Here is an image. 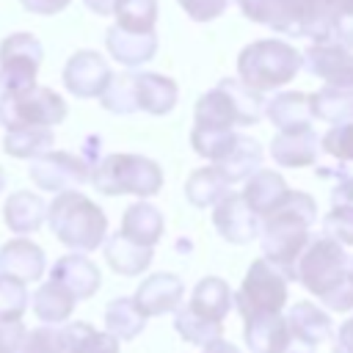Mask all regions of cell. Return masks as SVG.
Listing matches in <instances>:
<instances>
[{"label": "cell", "mask_w": 353, "mask_h": 353, "mask_svg": "<svg viewBox=\"0 0 353 353\" xmlns=\"http://www.w3.org/2000/svg\"><path fill=\"white\" fill-rule=\"evenodd\" d=\"M28 328L22 325V320L17 323H0V353H19L22 342H25Z\"/></svg>", "instance_id": "cell-47"}, {"label": "cell", "mask_w": 353, "mask_h": 353, "mask_svg": "<svg viewBox=\"0 0 353 353\" xmlns=\"http://www.w3.org/2000/svg\"><path fill=\"white\" fill-rule=\"evenodd\" d=\"M234 141H237V132L234 130H210V127H196L193 124V132H190V146L201 157L212 160V165L218 160H223V154L232 149Z\"/></svg>", "instance_id": "cell-40"}, {"label": "cell", "mask_w": 353, "mask_h": 353, "mask_svg": "<svg viewBox=\"0 0 353 353\" xmlns=\"http://www.w3.org/2000/svg\"><path fill=\"white\" fill-rule=\"evenodd\" d=\"M317 149H320V138L314 127L295 130V132H279L270 141V157L281 168H306L317 163Z\"/></svg>", "instance_id": "cell-18"}, {"label": "cell", "mask_w": 353, "mask_h": 353, "mask_svg": "<svg viewBox=\"0 0 353 353\" xmlns=\"http://www.w3.org/2000/svg\"><path fill=\"white\" fill-rule=\"evenodd\" d=\"M350 270L353 268L347 251L336 240L314 234L295 262V281H301V287L309 290L314 298H325L339 281L347 279Z\"/></svg>", "instance_id": "cell-7"}, {"label": "cell", "mask_w": 353, "mask_h": 353, "mask_svg": "<svg viewBox=\"0 0 353 353\" xmlns=\"http://www.w3.org/2000/svg\"><path fill=\"white\" fill-rule=\"evenodd\" d=\"M83 3H85L88 11H94V14H99V17L113 14V6H116V0H83Z\"/></svg>", "instance_id": "cell-51"}, {"label": "cell", "mask_w": 353, "mask_h": 353, "mask_svg": "<svg viewBox=\"0 0 353 353\" xmlns=\"http://www.w3.org/2000/svg\"><path fill=\"white\" fill-rule=\"evenodd\" d=\"M63 336V353H119L121 342H116L110 334L97 331L91 323H66L61 325Z\"/></svg>", "instance_id": "cell-32"}, {"label": "cell", "mask_w": 353, "mask_h": 353, "mask_svg": "<svg viewBox=\"0 0 353 353\" xmlns=\"http://www.w3.org/2000/svg\"><path fill=\"white\" fill-rule=\"evenodd\" d=\"M232 185L226 182V176L215 168V165H204V168H196L190 176H188V182H185V196H188V201L193 204V207H215L226 193H232L229 190Z\"/></svg>", "instance_id": "cell-33"}, {"label": "cell", "mask_w": 353, "mask_h": 353, "mask_svg": "<svg viewBox=\"0 0 353 353\" xmlns=\"http://www.w3.org/2000/svg\"><path fill=\"white\" fill-rule=\"evenodd\" d=\"M287 193H290V188H287L284 176L270 168H259L254 176L245 179V188H243V199L259 215V221L268 218L273 210H279L284 204Z\"/></svg>", "instance_id": "cell-20"}, {"label": "cell", "mask_w": 353, "mask_h": 353, "mask_svg": "<svg viewBox=\"0 0 353 353\" xmlns=\"http://www.w3.org/2000/svg\"><path fill=\"white\" fill-rule=\"evenodd\" d=\"M50 281L61 284L74 301H88L97 295L102 273L85 254H66L50 268Z\"/></svg>", "instance_id": "cell-14"}, {"label": "cell", "mask_w": 353, "mask_h": 353, "mask_svg": "<svg viewBox=\"0 0 353 353\" xmlns=\"http://www.w3.org/2000/svg\"><path fill=\"white\" fill-rule=\"evenodd\" d=\"M25 11L30 14H41V17H52V14H61L72 0H19Z\"/></svg>", "instance_id": "cell-49"}, {"label": "cell", "mask_w": 353, "mask_h": 353, "mask_svg": "<svg viewBox=\"0 0 353 353\" xmlns=\"http://www.w3.org/2000/svg\"><path fill=\"white\" fill-rule=\"evenodd\" d=\"M328 44H339L345 50H353V0H339Z\"/></svg>", "instance_id": "cell-45"}, {"label": "cell", "mask_w": 353, "mask_h": 353, "mask_svg": "<svg viewBox=\"0 0 353 353\" xmlns=\"http://www.w3.org/2000/svg\"><path fill=\"white\" fill-rule=\"evenodd\" d=\"M102 196H121L132 193L149 199L163 188V168L143 154H127V152H113L105 154L88 179Z\"/></svg>", "instance_id": "cell-5"}, {"label": "cell", "mask_w": 353, "mask_h": 353, "mask_svg": "<svg viewBox=\"0 0 353 353\" xmlns=\"http://www.w3.org/2000/svg\"><path fill=\"white\" fill-rule=\"evenodd\" d=\"M52 141L55 135L47 127H14V130H6L3 149L19 160H36L52 149Z\"/></svg>", "instance_id": "cell-34"}, {"label": "cell", "mask_w": 353, "mask_h": 353, "mask_svg": "<svg viewBox=\"0 0 353 353\" xmlns=\"http://www.w3.org/2000/svg\"><path fill=\"white\" fill-rule=\"evenodd\" d=\"M301 69V52L281 39H259L240 50L237 74L240 83L256 94L287 85Z\"/></svg>", "instance_id": "cell-4"}, {"label": "cell", "mask_w": 353, "mask_h": 353, "mask_svg": "<svg viewBox=\"0 0 353 353\" xmlns=\"http://www.w3.org/2000/svg\"><path fill=\"white\" fill-rule=\"evenodd\" d=\"M47 223L52 234L74 254L97 251L108 237V215L80 190L55 193V199L47 204Z\"/></svg>", "instance_id": "cell-2"}, {"label": "cell", "mask_w": 353, "mask_h": 353, "mask_svg": "<svg viewBox=\"0 0 353 353\" xmlns=\"http://www.w3.org/2000/svg\"><path fill=\"white\" fill-rule=\"evenodd\" d=\"M182 298H185V284L174 273H152V276H146L138 284L135 295H132L138 312L146 320L168 314V312H176L182 306Z\"/></svg>", "instance_id": "cell-12"}, {"label": "cell", "mask_w": 353, "mask_h": 353, "mask_svg": "<svg viewBox=\"0 0 353 353\" xmlns=\"http://www.w3.org/2000/svg\"><path fill=\"white\" fill-rule=\"evenodd\" d=\"M212 226L215 232L232 243V245H245L259 237V215L245 204L243 193H226L215 207H212Z\"/></svg>", "instance_id": "cell-10"}, {"label": "cell", "mask_w": 353, "mask_h": 353, "mask_svg": "<svg viewBox=\"0 0 353 353\" xmlns=\"http://www.w3.org/2000/svg\"><path fill=\"white\" fill-rule=\"evenodd\" d=\"M262 116H265L262 94L251 91L234 77H223L196 102L193 124L210 130H234V127H251Z\"/></svg>", "instance_id": "cell-3"}, {"label": "cell", "mask_w": 353, "mask_h": 353, "mask_svg": "<svg viewBox=\"0 0 353 353\" xmlns=\"http://www.w3.org/2000/svg\"><path fill=\"white\" fill-rule=\"evenodd\" d=\"M102 251H105V262H108L110 270L119 273V276H141L143 270H149L152 256H154V248L135 245V243L127 240L121 232L105 237Z\"/></svg>", "instance_id": "cell-26"}, {"label": "cell", "mask_w": 353, "mask_h": 353, "mask_svg": "<svg viewBox=\"0 0 353 353\" xmlns=\"http://www.w3.org/2000/svg\"><path fill=\"white\" fill-rule=\"evenodd\" d=\"M99 102L110 113H135L138 110V102H135V72L110 74L105 91L99 94Z\"/></svg>", "instance_id": "cell-39"}, {"label": "cell", "mask_w": 353, "mask_h": 353, "mask_svg": "<svg viewBox=\"0 0 353 353\" xmlns=\"http://www.w3.org/2000/svg\"><path fill=\"white\" fill-rule=\"evenodd\" d=\"M185 306L193 314H199V317H204L210 323L223 325L226 314L232 312V287L221 276H204L193 287V292H190V298H188Z\"/></svg>", "instance_id": "cell-19"}, {"label": "cell", "mask_w": 353, "mask_h": 353, "mask_svg": "<svg viewBox=\"0 0 353 353\" xmlns=\"http://www.w3.org/2000/svg\"><path fill=\"white\" fill-rule=\"evenodd\" d=\"M66 102L47 85H36L22 97L0 99V124L6 130L14 127H55L66 119Z\"/></svg>", "instance_id": "cell-8"}, {"label": "cell", "mask_w": 353, "mask_h": 353, "mask_svg": "<svg viewBox=\"0 0 353 353\" xmlns=\"http://www.w3.org/2000/svg\"><path fill=\"white\" fill-rule=\"evenodd\" d=\"M331 207H350L353 210V174L347 171L345 176L336 179L331 188Z\"/></svg>", "instance_id": "cell-48"}, {"label": "cell", "mask_w": 353, "mask_h": 353, "mask_svg": "<svg viewBox=\"0 0 353 353\" xmlns=\"http://www.w3.org/2000/svg\"><path fill=\"white\" fill-rule=\"evenodd\" d=\"M74 298L55 281H44L39 284V290L33 292V314L44 323V325H52V328H61L66 325V320L72 317L74 312Z\"/></svg>", "instance_id": "cell-30"}, {"label": "cell", "mask_w": 353, "mask_h": 353, "mask_svg": "<svg viewBox=\"0 0 353 353\" xmlns=\"http://www.w3.org/2000/svg\"><path fill=\"white\" fill-rule=\"evenodd\" d=\"M174 331H176L185 342H190V345H196V347H201V350H204L207 345L223 339V325L210 323V320L193 314L188 306H179V309L174 312Z\"/></svg>", "instance_id": "cell-37"}, {"label": "cell", "mask_w": 353, "mask_h": 353, "mask_svg": "<svg viewBox=\"0 0 353 353\" xmlns=\"http://www.w3.org/2000/svg\"><path fill=\"white\" fill-rule=\"evenodd\" d=\"M323 234L336 240L342 248L353 245V210L350 207H331L323 218Z\"/></svg>", "instance_id": "cell-42"}, {"label": "cell", "mask_w": 353, "mask_h": 353, "mask_svg": "<svg viewBox=\"0 0 353 353\" xmlns=\"http://www.w3.org/2000/svg\"><path fill=\"white\" fill-rule=\"evenodd\" d=\"M163 229H165V221H163V212L152 204V201H135L124 210L121 215V234L127 240H132L135 245H143V248H154V243L163 237Z\"/></svg>", "instance_id": "cell-24"}, {"label": "cell", "mask_w": 353, "mask_h": 353, "mask_svg": "<svg viewBox=\"0 0 353 353\" xmlns=\"http://www.w3.org/2000/svg\"><path fill=\"white\" fill-rule=\"evenodd\" d=\"M41 61H44V50L33 33H11L0 41V66L39 69Z\"/></svg>", "instance_id": "cell-36"}, {"label": "cell", "mask_w": 353, "mask_h": 353, "mask_svg": "<svg viewBox=\"0 0 353 353\" xmlns=\"http://www.w3.org/2000/svg\"><path fill=\"white\" fill-rule=\"evenodd\" d=\"M116 28L130 33H154L157 0H116L113 6Z\"/></svg>", "instance_id": "cell-38"}, {"label": "cell", "mask_w": 353, "mask_h": 353, "mask_svg": "<svg viewBox=\"0 0 353 353\" xmlns=\"http://www.w3.org/2000/svg\"><path fill=\"white\" fill-rule=\"evenodd\" d=\"M3 221L14 234L25 237V234L41 229V223L47 221V204L39 193L17 190L3 204Z\"/></svg>", "instance_id": "cell-23"}, {"label": "cell", "mask_w": 353, "mask_h": 353, "mask_svg": "<svg viewBox=\"0 0 353 353\" xmlns=\"http://www.w3.org/2000/svg\"><path fill=\"white\" fill-rule=\"evenodd\" d=\"M301 66L325 80V85H353V50L339 44H309L301 55Z\"/></svg>", "instance_id": "cell-13"}, {"label": "cell", "mask_w": 353, "mask_h": 353, "mask_svg": "<svg viewBox=\"0 0 353 353\" xmlns=\"http://www.w3.org/2000/svg\"><path fill=\"white\" fill-rule=\"evenodd\" d=\"M334 353H353V317H347L334 334Z\"/></svg>", "instance_id": "cell-50"}, {"label": "cell", "mask_w": 353, "mask_h": 353, "mask_svg": "<svg viewBox=\"0 0 353 353\" xmlns=\"http://www.w3.org/2000/svg\"><path fill=\"white\" fill-rule=\"evenodd\" d=\"M350 268H353V259H350Z\"/></svg>", "instance_id": "cell-54"}, {"label": "cell", "mask_w": 353, "mask_h": 353, "mask_svg": "<svg viewBox=\"0 0 353 353\" xmlns=\"http://www.w3.org/2000/svg\"><path fill=\"white\" fill-rule=\"evenodd\" d=\"M317 221V201L303 190H290L284 204L262 218L259 245L262 259L284 273L287 281H295V262L312 240V223Z\"/></svg>", "instance_id": "cell-1"}, {"label": "cell", "mask_w": 353, "mask_h": 353, "mask_svg": "<svg viewBox=\"0 0 353 353\" xmlns=\"http://www.w3.org/2000/svg\"><path fill=\"white\" fill-rule=\"evenodd\" d=\"M301 6L303 0H237V8L243 11V17L287 36H298Z\"/></svg>", "instance_id": "cell-17"}, {"label": "cell", "mask_w": 353, "mask_h": 353, "mask_svg": "<svg viewBox=\"0 0 353 353\" xmlns=\"http://www.w3.org/2000/svg\"><path fill=\"white\" fill-rule=\"evenodd\" d=\"M105 47L113 61L124 66H143L157 52V33H130L113 25L105 33Z\"/></svg>", "instance_id": "cell-22"}, {"label": "cell", "mask_w": 353, "mask_h": 353, "mask_svg": "<svg viewBox=\"0 0 353 353\" xmlns=\"http://www.w3.org/2000/svg\"><path fill=\"white\" fill-rule=\"evenodd\" d=\"M47 268V256L41 251V245H36L28 237H14L8 243H3L0 248V276H8L19 284H30L39 281L44 276Z\"/></svg>", "instance_id": "cell-15"}, {"label": "cell", "mask_w": 353, "mask_h": 353, "mask_svg": "<svg viewBox=\"0 0 353 353\" xmlns=\"http://www.w3.org/2000/svg\"><path fill=\"white\" fill-rule=\"evenodd\" d=\"M215 168L226 176L229 185L243 182V179L254 176L262 168V146L254 138H248V135H237V141L223 154V160L215 163Z\"/></svg>", "instance_id": "cell-29"}, {"label": "cell", "mask_w": 353, "mask_h": 353, "mask_svg": "<svg viewBox=\"0 0 353 353\" xmlns=\"http://www.w3.org/2000/svg\"><path fill=\"white\" fill-rule=\"evenodd\" d=\"M176 3L185 8V14L190 19L210 22V19H215V17H221L226 11V3L229 0H176Z\"/></svg>", "instance_id": "cell-46"}, {"label": "cell", "mask_w": 353, "mask_h": 353, "mask_svg": "<svg viewBox=\"0 0 353 353\" xmlns=\"http://www.w3.org/2000/svg\"><path fill=\"white\" fill-rule=\"evenodd\" d=\"M284 323H287V331L295 342L301 345H309L317 350V345L334 339V323H331V314L325 309H320L317 303L312 301H295L287 314H284Z\"/></svg>", "instance_id": "cell-16"}, {"label": "cell", "mask_w": 353, "mask_h": 353, "mask_svg": "<svg viewBox=\"0 0 353 353\" xmlns=\"http://www.w3.org/2000/svg\"><path fill=\"white\" fill-rule=\"evenodd\" d=\"M19 353H63V336L61 328L52 325H39L25 334V342Z\"/></svg>", "instance_id": "cell-43"}, {"label": "cell", "mask_w": 353, "mask_h": 353, "mask_svg": "<svg viewBox=\"0 0 353 353\" xmlns=\"http://www.w3.org/2000/svg\"><path fill=\"white\" fill-rule=\"evenodd\" d=\"M3 188H6V171L0 168V193H3Z\"/></svg>", "instance_id": "cell-53"}, {"label": "cell", "mask_w": 353, "mask_h": 353, "mask_svg": "<svg viewBox=\"0 0 353 353\" xmlns=\"http://www.w3.org/2000/svg\"><path fill=\"white\" fill-rule=\"evenodd\" d=\"M201 353H243L237 345H232V342H226V339H218V342H212V345H207Z\"/></svg>", "instance_id": "cell-52"}, {"label": "cell", "mask_w": 353, "mask_h": 353, "mask_svg": "<svg viewBox=\"0 0 353 353\" xmlns=\"http://www.w3.org/2000/svg\"><path fill=\"white\" fill-rule=\"evenodd\" d=\"M28 176L33 179L36 188H41L47 193H63V190H74V188L85 185L91 179V168L83 163L80 154L50 149L47 154H41L30 163Z\"/></svg>", "instance_id": "cell-9"}, {"label": "cell", "mask_w": 353, "mask_h": 353, "mask_svg": "<svg viewBox=\"0 0 353 353\" xmlns=\"http://www.w3.org/2000/svg\"><path fill=\"white\" fill-rule=\"evenodd\" d=\"M290 298V281L279 268H273L268 259H254L248 273L243 276V284L237 292H232V306L240 312L243 323L251 317L265 314H281Z\"/></svg>", "instance_id": "cell-6"}, {"label": "cell", "mask_w": 353, "mask_h": 353, "mask_svg": "<svg viewBox=\"0 0 353 353\" xmlns=\"http://www.w3.org/2000/svg\"><path fill=\"white\" fill-rule=\"evenodd\" d=\"M179 99V88L171 77L157 72H135V102L138 110H146L152 116H165L174 110Z\"/></svg>", "instance_id": "cell-21"}, {"label": "cell", "mask_w": 353, "mask_h": 353, "mask_svg": "<svg viewBox=\"0 0 353 353\" xmlns=\"http://www.w3.org/2000/svg\"><path fill=\"white\" fill-rule=\"evenodd\" d=\"M143 328L146 317L138 312L130 295H119L105 306V334H110L116 342H130L138 334H143Z\"/></svg>", "instance_id": "cell-31"}, {"label": "cell", "mask_w": 353, "mask_h": 353, "mask_svg": "<svg viewBox=\"0 0 353 353\" xmlns=\"http://www.w3.org/2000/svg\"><path fill=\"white\" fill-rule=\"evenodd\" d=\"M243 342L251 353H284L290 345V331L284 314L251 317L243 323Z\"/></svg>", "instance_id": "cell-25"}, {"label": "cell", "mask_w": 353, "mask_h": 353, "mask_svg": "<svg viewBox=\"0 0 353 353\" xmlns=\"http://www.w3.org/2000/svg\"><path fill=\"white\" fill-rule=\"evenodd\" d=\"M320 143H323L325 154H331V157H336V160H342V163L353 160V121L331 127V130L323 135Z\"/></svg>", "instance_id": "cell-44"}, {"label": "cell", "mask_w": 353, "mask_h": 353, "mask_svg": "<svg viewBox=\"0 0 353 353\" xmlns=\"http://www.w3.org/2000/svg\"><path fill=\"white\" fill-rule=\"evenodd\" d=\"M265 113L279 127V132H295V130L312 127L309 94H301V91H279L265 105Z\"/></svg>", "instance_id": "cell-27"}, {"label": "cell", "mask_w": 353, "mask_h": 353, "mask_svg": "<svg viewBox=\"0 0 353 353\" xmlns=\"http://www.w3.org/2000/svg\"><path fill=\"white\" fill-rule=\"evenodd\" d=\"M28 303H30L28 287L14 281V279H8V276H0V323L22 320Z\"/></svg>", "instance_id": "cell-41"}, {"label": "cell", "mask_w": 353, "mask_h": 353, "mask_svg": "<svg viewBox=\"0 0 353 353\" xmlns=\"http://www.w3.org/2000/svg\"><path fill=\"white\" fill-rule=\"evenodd\" d=\"M336 6H339V0H303L298 36H309L314 44H328Z\"/></svg>", "instance_id": "cell-35"}, {"label": "cell", "mask_w": 353, "mask_h": 353, "mask_svg": "<svg viewBox=\"0 0 353 353\" xmlns=\"http://www.w3.org/2000/svg\"><path fill=\"white\" fill-rule=\"evenodd\" d=\"M312 119L328 121L331 127L353 121V85H323L309 94Z\"/></svg>", "instance_id": "cell-28"}, {"label": "cell", "mask_w": 353, "mask_h": 353, "mask_svg": "<svg viewBox=\"0 0 353 353\" xmlns=\"http://www.w3.org/2000/svg\"><path fill=\"white\" fill-rule=\"evenodd\" d=\"M110 74L113 72L99 52L77 50L63 66V85L69 88V94H74L80 99H94L105 91Z\"/></svg>", "instance_id": "cell-11"}]
</instances>
